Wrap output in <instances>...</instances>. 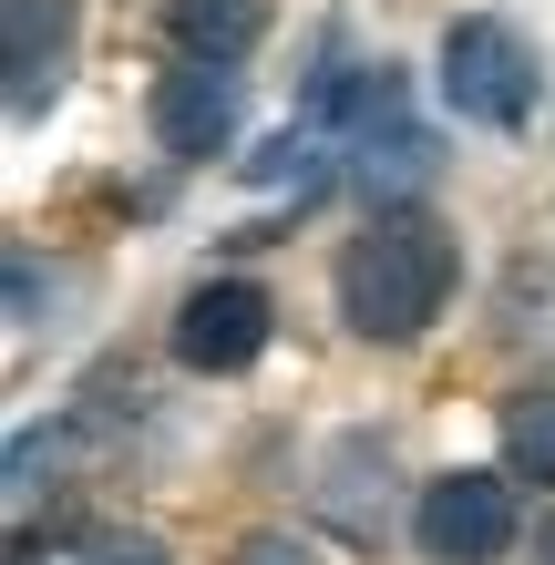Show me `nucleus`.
I'll use <instances>...</instances> for the list:
<instances>
[{"label": "nucleus", "mask_w": 555, "mask_h": 565, "mask_svg": "<svg viewBox=\"0 0 555 565\" xmlns=\"http://www.w3.org/2000/svg\"><path fill=\"white\" fill-rule=\"evenodd\" d=\"M371 473H391V452L371 443V431H350V443L330 452V483H319V504H330V524H340V535L350 545H381V514H371Z\"/></svg>", "instance_id": "8"}, {"label": "nucleus", "mask_w": 555, "mask_h": 565, "mask_svg": "<svg viewBox=\"0 0 555 565\" xmlns=\"http://www.w3.org/2000/svg\"><path fill=\"white\" fill-rule=\"evenodd\" d=\"M52 565H166L145 535H83V545H62Z\"/></svg>", "instance_id": "10"}, {"label": "nucleus", "mask_w": 555, "mask_h": 565, "mask_svg": "<svg viewBox=\"0 0 555 565\" xmlns=\"http://www.w3.org/2000/svg\"><path fill=\"white\" fill-rule=\"evenodd\" d=\"M412 545L433 565H494L514 545V473H433L412 504Z\"/></svg>", "instance_id": "3"}, {"label": "nucleus", "mask_w": 555, "mask_h": 565, "mask_svg": "<svg viewBox=\"0 0 555 565\" xmlns=\"http://www.w3.org/2000/svg\"><path fill=\"white\" fill-rule=\"evenodd\" d=\"M268 329H278V309H268V288H257V278H206V288L175 298V360H185V371H206V381L247 371V360L268 350Z\"/></svg>", "instance_id": "5"}, {"label": "nucleus", "mask_w": 555, "mask_h": 565, "mask_svg": "<svg viewBox=\"0 0 555 565\" xmlns=\"http://www.w3.org/2000/svg\"><path fill=\"white\" fill-rule=\"evenodd\" d=\"M166 31L206 62H247L257 31H268V0H166Z\"/></svg>", "instance_id": "7"}, {"label": "nucleus", "mask_w": 555, "mask_h": 565, "mask_svg": "<svg viewBox=\"0 0 555 565\" xmlns=\"http://www.w3.org/2000/svg\"><path fill=\"white\" fill-rule=\"evenodd\" d=\"M452 278H463L452 226L433 206H412V195H391V206H371L361 237L340 247V319L361 329V340H421V329L442 319Z\"/></svg>", "instance_id": "1"}, {"label": "nucleus", "mask_w": 555, "mask_h": 565, "mask_svg": "<svg viewBox=\"0 0 555 565\" xmlns=\"http://www.w3.org/2000/svg\"><path fill=\"white\" fill-rule=\"evenodd\" d=\"M226 565H319V545L309 535H237V555Z\"/></svg>", "instance_id": "11"}, {"label": "nucleus", "mask_w": 555, "mask_h": 565, "mask_svg": "<svg viewBox=\"0 0 555 565\" xmlns=\"http://www.w3.org/2000/svg\"><path fill=\"white\" fill-rule=\"evenodd\" d=\"M11 114H42L73 62V0H11Z\"/></svg>", "instance_id": "6"}, {"label": "nucleus", "mask_w": 555, "mask_h": 565, "mask_svg": "<svg viewBox=\"0 0 555 565\" xmlns=\"http://www.w3.org/2000/svg\"><path fill=\"white\" fill-rule=\"evenodd\" d=\"M504 473L555 483V391H514L504 402Z\"/></svg>", "instance_id": "9"}, {"label": "nucleus", "mask_w": 555, "mask_h": 565, "mask_svg": "<svg viewBox=\"0 0 555 565\" xmlns=\"http://www.w3.org/2000/svg\"><path fill=\"white\" fill-rule=\"evenodd\" d=\"M237 114H247V83H237V62H206V52H185V73L154 83V145H166L175 164H216L226 145H237Z\"/></svg>", "instance_id": "4"}, {"label": "nucleus", "mask_w": 555, "mask_h": 565, "mask_svg": "<svg viewBox=\"0 0 555 565\" xmlns=\"http://www.w3.org/2000/svg\"><path fill=\"white\" fill-rule=\"evenodd\" d=\"M535 93H545V73H535V52H525L514 21L463 11V21L442 31V104L463 114V124H483V135H525Z\"/></svg>", "instance_id": "2"}, {"label": "nucleus", "mask_w": 555, "mask_h": 565, "mask_svg": "<svg viewBox=\"0 0 555 565\" xmlns=\"http://www.w3.org/2000/svg\"><path fill=\"white\" fill-rule=\"evenodd\" d=\"M545 565H555V514H545Z\"/></svg>", "instance_id": "12"}]
</instances>
